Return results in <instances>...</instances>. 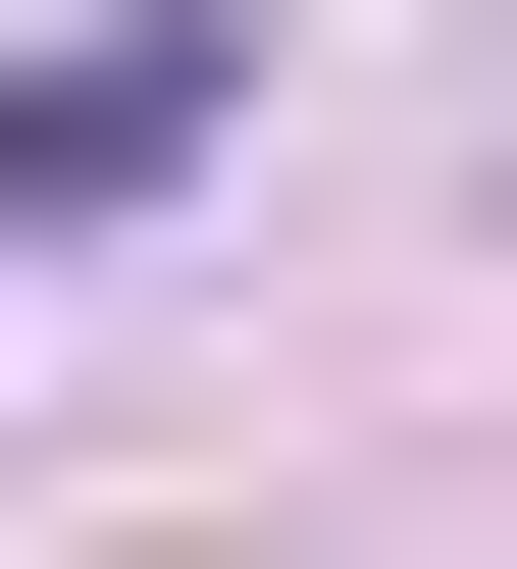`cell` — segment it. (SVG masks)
<instances>
[{"instance_id": "cell-1", "label": "cell", "mask_w": 517, "mask_h": 569, "mask_svg": "<svg viewBox=\"0 0 517 569\" xmlns=\"http://www.w3.org/2000/svg\"><path fill=\"white\" fill-rule=\"evenodd\" d=\"M207 104H259V0H52V52H0V208H156Z\"/></svg>"}]
</instances>
